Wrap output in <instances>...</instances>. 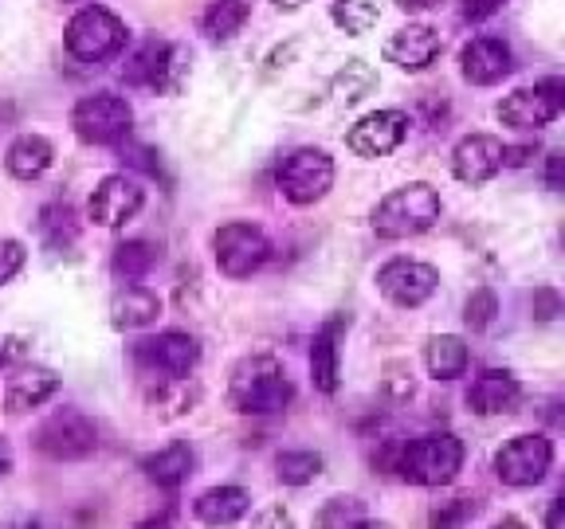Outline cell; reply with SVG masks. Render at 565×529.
Segmentation results:
<instances>
[{"label":"cell","mask_w":565,"mask_h":529,"mask_svg":"<svg viewBox=\"0 0 565 529\" xmlns=\"http://www.w3.org/2000/svg\"><path fill=\"white\" fill-rule=\"evenodd\" d=\"M228 400L239 415H279L295 400L291 377L282 373L279 357L271 353H252L232 369Z\"/></svg>","instance_id":"6da1fadb"},{"label":"cell","mask_w":565,"mask_h":529,"mask_svg":"<svg viewBox=\"0 0 565 529\" xmlns=\"http://www.w3.org/2000/svg\"><path fill=\"white\" fill-rule=\"evenodd\" d=\"M444 201L428 181H408L377 201L370 224L377 239H413L440 224Z\"/></svg>","instance_id":"7a4b0ae2"},{"label":"cell","mask_w":565,"mask_h":529,"mask_svg":"<svg viewBox=\"0 0 565 529\" xmlns=\"http://www.w3.org/2000/svg\"><path fill=\"white\" fill-rule=\"evenodd\" d=\"M463 440L451 432H428L420 440L405 443L397 451V463L393 467L401 471V478L413 486H448L456 483V475L463 471Z\"/></svg>","instance_id":"3957f363"},{"label":"cell","mask_w":565,"mask_h":529,"mask_svg":"<svg viewBox=\"0 0 565 529\" xmlns=\"http://www.w3.org/2000/svg\"><path fill=\"white\" fill-rule=\"evenodd\" d=\"M275 185L291 204L307 208V204H318L322 196L334 188V158L318 145H299L275 169Z\"/></svg>","instance_id":"277c9868"},{"label":"cell","mask_w":565,"mask_h":529,"mask_svg":"<svg viewBox=\"0 0 565 529\" xmlns=\"http://www.w3.org/2000/svg\"><path fill=\"white\" fill-rule=\"evenodd\" d=\"M63 44L79 63H103L126 47V24L103 4H87L67 20Z\"/></svg>","instance_id":"5b68a950"},{"label":"cell","mask_w":565,"mask_h":529,"mask_svg":"<svg viewBox=\"0 0 565 529\" xmlns=\"http://www.w3.org/2000/svg\"><path fill=\"white\" fill-rule=\"evenodd\" d=\"M134 110L122 95H110V90H98L75 102L71 110V130L75 138L87 141V145H115V141L130 138Z\"/></svg>","instance_id":"8992f818"},{"label":"cell","mask_w":565,"mask_h":529,"mask_svg":"<svg viewBox=\"0 0 565 529\" xmlns=\"http://www.w3.org/2000/svg\"><path fill=\"white\" fill-rule=\"evenodd\" d=\"M32 443L40 455L55 458V463H79V458H90L98 451V428L90 415L63 408V412H52L35 428Z\"/></svg>","instance_id":"52a82bcc"},{"label":"cell","mask_w":565,"mask_h":529,"mask_svg":"<svg viewBox=\"0 0 565 529\" xmlns=\"http://www.w3.org/2000/svg\"><path fill=\"white\" fill-rule=\"evenodd\" d=\"M550 467H554V443L542 432H522L494 451V475L503 486H514V490L539 486L550 475Z\"/></svg>","instance_id":"ba28073f"},{"label":"cell","mask_w":565,"mask_h":529,"mask_svg":"<svg viewBox=\"0 0 565 529\" xmlns=\"http://www.w3.org/2000/svg\"><path fill=\"white\" fill-rule=\"evenodd\" d=\"M212 256H216L221 274H228V279H252L271 259V239L256 224L232 220L221 224L216 236H212Z\"/></svg>","instance_id":"9c48e42d"},{"label":"cell","mask_w":565,"mask_h":529,"mask_svg":"<svg viewBox=\"0 0 565 529\" xmlns=\"http://www.w3.org/2000/svg\"><path fill=\"white\" fill-rule=\"evenodd\" d=\"M134 365L146 380L189 377L201 365V342L185 330H166V334L134 345Z\"/></svg>","instance_id":"30bf717a"},{"label":"cell","mask_w":565,"mask_h":529,"mask_svg":"<svg viewBox=\"0 0 565 529\" xmlns=\"http://www.w3.org/2000/svg\"><path fill=\"white\" fill-rule=\"evenodd\" d=\"M565 110V83L546 79L539 87H519L499 102V122L514 126V130H542V126L557 122Z\"/></svg>","instance_id":"8fae6325"},{"label":"cell","mask_w":565,"mask_h":529,"mask_svg":"<svg viewBox=\"0 0 565 529\" xmlns=\"http://www.w3.org/2000/svg\"><path fill=\"white\" fill-rule=\"evenodd\" d=\"M436 287H440V271L433 263H420V259L397 256L377 271V291L401 310L424 306L436 294Z\"/></svg>","instance_id":"7c38bea8"},{"label":"cell","mask_w":565,"mask_h":529,"mask_svg":"<svg viewBox=\"0 0 565 529\" xmlns=\"http://www.w3.org/2000/svg\"><path fill=\"white\" fill-rule=\"evenodd\" d=\"M141 204H146V193H141L138 181L126 173H110V176H103V181L95 185V193H90L87 216H90V224H98V228L115 231V228H126V224L138 216Z\"/></svg>","instance_id":"4fadbf2b"},{"label":"cell","mask_w":565,"mask_h":529,"mask_svg":"<svg viewBox=\"0 0 565 529\" xmlns=\"http://www.w3.org/2000/svg\"><path fill=\"white\" fill-rule=\"evenodd\" d=\"M408 115L405 110H373L362 122H353L345 133V145H350L358 158L373 161V158H388L393 150H401L408 138Z\"/></svg>","instance_id":"5bb4252c"},{"label":"cell","mask_w":565,"mask_h":529,"mask_svg":"<svg viewBox=\"0 0 565 529\" xmlns=\"http://www.w3.org/2000/svg\"><path fill=\"white\" fill-rule=\"evenodd\" d=\"M126 83L134 87H158V90H177L181 83V52L166 40H141L130 52L122 67Z\"/></svg>","instance_id":"9a60e30c"},{"label":"cell","mask_w":565,"mask_h":529,"mask_svg":"<svg viewBox=\"0 0 565 529\" xmlns=\"http://www.w3.org/2000/svg\"><path fill=\"white\" fill-rule=\"evenodd\" d=\"M503 153H507V145L494 138V133H468V138H459L456 150H451V173H456V181H463V185L479 188L503 173Z\"/></svg>","instance_id":"2e32d148"},{"label":"cell","mask_w":565,"mask_h":529,"mask_svg":"<svg viewBox=\"0 0 565 529\" xmlns=\"http://www.w3.org/2000/svg\"><path fill=\"white\" fill-rule=\"evenodd\" d=\"M459 71L476 87H494L514 71V55L499 35H476V40L459 47Z\"/></svg>","instance_id":"e0dca14e"},{"label":"cell","mask_w":565,"mask_h":529,"mask_svg":"<svg viewBox=\"0 0 565 529\" xmlns=\"http://www.w3.org/2000/svg\"><path fill=\"white\" fill-rule=\"evenodd\" d=\"M440 52H444V40L433 24H405L401 32L388 35V44H385V60L393 63V67L408 71V75L428 71Z\"/></svg>","instance_id":"ac0fdd59"},{"label":"cell","mask_w":565,"mask_h":529,"mask_svg":"<svg viewBox=\"0 0 565 529\" xmlns=\"http://www.w3.org/2000/svg\"><path fill=\"white\" fill-rule=\"evenodd\" d=\"M468 408L476 415H507L522 400V385L511 369H483L468 385Z\"/></svg>","instance_id":"d6986e66"},{"label":"cell","mask_w":565,"mask_h":529,"mask_svg":"<svg viewBox=\"0 0 565 529\" xmlns=\"http://www.w3.org/2000/svg\"><path fill=\"white\" fill-rule=\"evenodd\" d=\"M60 392V373L44 369V365H20L4 385V412L24 415L32 408L47 404Z\"/></svg>","instance_id":"ffe728a7"},{"label":"cell","mask_w":565,"mask_h":529,"mask_svg":"<svg viewBox=\"0 0 565 529\" xmlns=\"http://www.w3.org/2000/svg\"><path fill=\"white\" fill-rule=\"evenodd\" d=\"M141 471H146V478H150L153 486H161V490H181V486L189 483V475L196 471V455L189 443H169V447L153 451V455H141L138 463Z\"/></svg>","instance_id":"44dd1931"},{"label":"cell","mask_w":565,"mask_h":529,"mask_svg":"<svg viewBox=\"0 0 565 529\" xmlns=\"http://www.w3.org/2000/svg\"><path fill=\"white\" fill-rule=\"evenodd\" d=\"M350 326V317L338 314L330 317L327 326L310 337V380H315L318 392H338V337Z\"/></svg>","instance_id":"7402d4cb"},{"label":"cell","mask_w":565,"mask_h":529,"mask_svg":"<svg viewBox=\"0 0 565 529\" xmlns=\"http://www.w3.org/2000/svg\"><path fill=\"white\" fill-rule=\"evenodd\" d=\"M247 510H252V494L244 486H209L193 503L196 521L212 529L236 526L239 518H247Z\"/></svg>","instance_id":"603a6c76"},{"label":"cell","mask_w":565,"mask_h":529,"mask_svg":"<svg viewBox=\"0 0 565 529\" xmlns=\"http://www.w3.org/2000/svg\"><path fill=\"white\" fill-rule=\"evenodd\" d=\"M161 317V299L150 287H122V291L110 299V326L115 330H146Z\"/></svg>","instance_id":"cb8c5ba5"},{"label":"cell","mask_w":565,"mask_h":529,"mask_svg":"<svg viewBox=\"0 0 565 529\" xmlns=\"http://www.w3.org/2000/svg\"><path fill=\"white\" fill-rule=\"evenodd\" d=\"M55 161V145L44 138V133H20L17 141L9 145L4 153V165L17 181H35V176H44Z\"/></svg>","instance_id":"d4e9b609"},{"label":"cell","mask_w":565,"mask_h":529,"mask_svg":"<svg viewBox=\"0 0 565 529\" xmlns=\"http://www.w3.org/2000/svg\"><path fill=\"white\" fill-rule=\"evenodd\" d=\"M424 365L436 380H456L468 373L471 365V349L459 334H433L424 345Z\"/></svg>","instance_id":"484cf974"},{"label":"cell","mask_w":565,"mask_h":529,"mask_svg":"<svg viewBox=\"0 0 565 529\" xmlns=\"http://www.w3.org/2000/svg\"><path fill=\"white\" fill-rule=\"evenodd\" d=\"M158 267V247L150 239H126V244L115 247L110 256V271L118 274L122 282H138Z\"/></svg>","instance_id":"4316f807"},{"label":"cell","mask_w":565,"mask_h":529,"mask_svg":"<svg viewBox=\"0 0 565 529\" xmlns=\"http://www.w3.org/2000/svg\"><path fill=\"white\" fill-rule=\"evenodd\" d=\"M146 400L161 415H185L193 412L196 392L189 388V377H161V380H146Z\"/></svg>","instance_id":"83f0119b"},{"label":"cell","mask_w":565,"mask_h":529,"mask_svg":"<svg viewBox=\"0 0 565 529\" xmlns=\"http://www.w3.org/2000/svg\"><path fill=\"white\" fill-rule=\"evenodd\" d=\"M247 12H252L247 0H212L201 17V32L209 40H216V44H224V40H232L247 24Z\"/></svg>","instance_id":"f1b7e54d"},{"label":"cell","mask_w":565,"mask_h":529,"mask_svg":"<svg viewBox=\"0 0 565 529\" xmlns=\"http://www.w3.org/2000/svg\"><path fill=\"white\" fill-rule=\"evenodd\" d=\"M327 467V458L318 455V451H279L275 455V478L282 486H307L315 483Z\"/></svg>","instance_id":"f546056e"},{"label":"cell","mask_w":565,"mask_h":529,"mask_svg":"<svg viewBox=\"0 0 565 529\" xmlns=\"http://www.w3.org/2000/svg\"><path fill=\"white\" fill-rule=\"evenodd\" d=\"M330 17L345 35H362L381 20V0H334Z\"/></svg>","instance_id":"4dcf8cb0"},{"label":"cell","mask_w":565,"mask_h":529,"mask_svg":"<svg viewBox=\"0 0 565 529\" xmlns=\"http://www.w3.org/2000/svg\"><path fill=\"white\" fill-rule=\"evenodd\" d=\"M377 87V71L370 67L365 60H350L342 71L334 75V95L342 98L345 106H353V102H362L370 90Z\"/></svg>","instance_id":"1f68e13d"},{"label":"cell","mask_w":565,"mask_h":529,"mask_svg":"<svg viewBox=\"0 0 565 529\" xmlns=\"http://www.w3.org/2000/svg\"><path fill=\"white\" fill-rule=\"evenodd\" d=\"M358 521H365V503L353 494H338L315 514V529H353Z\"/></svg>","instance_id":"d6a6232c"},{"label":"cell","mask_w":565,"mask_h":529,"mask_svg":"<svg viewBox=\"0 0 565 529\" xmlns=\"http://www.w3.org/2000/svg\"><path fill=\"white\" fill-rule=\"evenodd\" d=\"M479 514V498L471 494H456V498H444L428 510V529H463Z\"/></svg>","instance_id":"836d02e7"},{"label":"cell","mask_w":565,"mask_h":529,"mask_svg":"<svg viewBox=\"0 0 565 529\" xmlns=\"http://www.w3.org/2000/svg\"><path fill=\"white\" fill-rule=\"evenodd\" d=\"M40 231H44L47 244H52V247L71 244V239L79 236V224H75V212H71L67 204H47V208L40 212Z\"/></svg>","instance_id":"e575fe53"},{"label":"cell","mask_w":565,"mask_h":529,"mask_svg":"<svg viewBox=\"0 0 565 529\" xmlns=\"http://www.w3.org/2000/svg\"><path fill=\"white\" fill-rule=\"evenodd\" d=\"M494 317H499V299H494L491 287H479V291H471L468 306H463V322H468L471 334H483V330H491Z\"/></svg>","instance_id":"d590c367"},{"label":"cell","mask_w":565,"mask_h":529,"mask_svg":"<svg viewBox=\"0 0 565 529\" xmlns=\"http://www.w3.org/2000/svg\"><path fill=\"white\" fill-rule=\"evenodd\" d=\"M24 263H28L24 244H20V239L0 236V287H4V282L17 279V274L24 271Z\"/></svg>","instance_id":"8d00e7d4"},{"label":"cell","mask_w":565,"mask_h":529,"mask_svg":"<svg viewBox=\"0 0 565 529\" xmlns=\"http://www.w3.org/2000/svg\"><path fill=\"white\" fill-rule=\"evenodd\" d=\"M247 529H295V518L287 506L271 503V506H264V510L252 514V526Z\"/></svg>","instance_id":"74e56055"},{"label":"cell","mask_w":565,"mask_h":529,"mask_svg":"<svg viewBox=\"0 0 565 529\" xmlns=\"http://www.w3.org/2000/svg\"><path fill=\"white\" fill-rule=\"evenodd\" d=\"M503 4H507V0H459V17L471 20V24H479V20L494 17Z\"/></svg>","instance_id":"f35d334b"},{"label":"cell","mask_w":565,"mask_h":529,"mask_svg":"<svg viewBox=\"0 0 565 529\" xmlns=\"http://www.w3.org/2000/svg\"><path fill=\"white\" fill-rule=\"evenodd\" d=\"M530 306H534V317H542V322H550V317L562 314V299H557L554 291H534Z\"/></svg>","instance_id":"ab89813d"},{"label":"cell","mask_w":565,"mask_h":529,"mask_svg":"<svg viewBox=\"0 0 565 529\" xmlns=\"http://www.w3.org/2000/svg\"><path fill=\"white\" fill-rule=\"evenodd\" d=\"M546 185L554 188H565V153H550V165H546Z\"/></svg>","instance_id":"60d3db41"},{"label":"cell","mask_w":565,"mask_h":529,"mask_svg":"<svg viewBox=\"0 0 565 529\" xmlns=\"http://www.w3.org/2000/svg\"><path fill=\"white\" fill-rule=\"evenodd\" d=\"M122 153H130V165H138V169H146L150 176H158V161H150L153 158L150 150H141V145H130V150H122Z\"/></svg>","instance_id":"b9f144b4"},{"label":"cell","mask_w":565,"mask_h":529,"mask_svg":"<svg viewBox=\"0 0 565 529\" xmlns=\"http://www.w3.org/2000/svg\"><path fill=\"white\" fill-rule=\"evenodd\" d=\"M546 529H565V503L562 498H554V503L546 506Z\"/></svg>","instance_id":"7bdbcfd3"},{"label":"cell","mask_w":565,"mask_h":529,"mask_svg":"<svg viewBox=\"0 0 565 529\" xmlns=\"http://www.w3.org/2000/svg\"><path fill=\"white\" fill-rule=\"evenodd\" d=\"M12 463H17V455H12V443L4 440V435H0V478L9 475V471H12Z\"/></svg>","instance_id":"ee69618b"},{"label":"cell","mask_w":565,"mask_h":529,"mask_svg":"<svg viewBox=\"0 0 565 529\" xmlns=\"http://www.w3.org/2000/svg\"><path fill=\"white\" fill-rule=\"evenodd\" d=\"M401 4V12H428V9H436L440 0H397Z\"/></svg>","instance_id":"f6af8a7d"},{"label":"cell","mask_w":565,"mask_h":529,"mask_svg":"<svg viewBox=\"0 0 565 529\" xmlns=\"http://www.w3.org/2000/svg\"><path fill=\"white\" fill-rule=\"evenodd\" d=\"M134 529H173V521H169V514H161V518H146L138 521Z\"/></svg>","instance_id":"bcb514c9"},{"label":"cell","mask_w":565,"mask_h":529,"mask_svg":"<svg viewBox=\"0 0 565 529\" xmlns=\"http://www.w3.org/2000/svg\"><path fill=\"white\" fill-rule=\"evenodd\" d=\"M275 9L279 12H295V9H302V4H307V0H271Z\"/></svg>","instance_id":"7dc6e473"},{"label":"cell","mask_w":565,"mask_h":529,"mask_svg":"<svg viewBox=\"0 0 565 529\" xmlns=\"http://www.w3.org/2000/svg\"><path fill=\"white\" fill-rule=\"evenodd\" d=\"M487 529H522V521L519 518H499L494 526H487Z\"/></svg>","instance_id":"c3c4849f"},{"label":"cell","mask_w":565,"mask_h":529,"mask_svg":"<svg viewBox=\"0 0 565 529\" xmlns=\"http://www.w3.org/2000/svg\"><path fill=\"white\" fill-rule=\"evenodd\" d=\"M353 529H393L388 521H373V518H365V521H358Z\"/></svg>","instance_id":"681fc988"}]
</instances>
